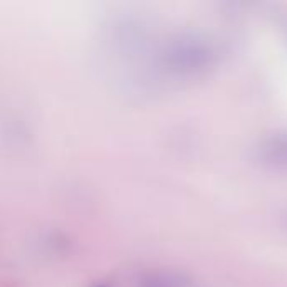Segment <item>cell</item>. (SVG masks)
Instances as JSON below:
<instances>
[]
</instances>
